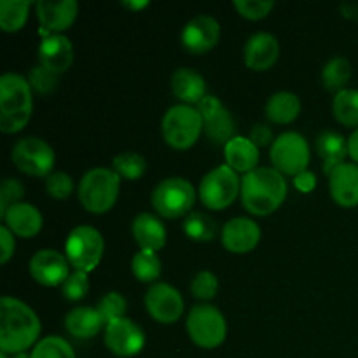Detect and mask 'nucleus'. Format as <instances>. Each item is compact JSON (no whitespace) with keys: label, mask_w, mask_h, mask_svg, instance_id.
Here are the masks:
<instances>
[{"label":"nucleus","mask_w":358,"mask_h":358,"mask_svg":"<svg viewBox=\"0 0 358 358\" xmlns=\"http://www.w3.org/2000/svg\"><path fill=\"white\" fill-rule=\"evenodd\" d=\"M41 336L37 313L23 301L3 296L0 299V352L17 355L27 352Z\"/></svg>","instance_id":"obj_1"},{"label":"nucleus","mask_w":358,"mask_h":358,"mask_svg":"<svg viewBox=\"0 0 358 358\" xmlns=\"http://www.w3.org/2000/svg\"><path fill=\"white\" fill-rule=\"evenodd\" d=\"M289 192L285 175L275 168L259 166L241 178V203L252 215L266 217L283 205Z\"/></svg>","instance_id":"obj_2"},{"label":"nucleus","mask_w":358,"mask_h":358,"mask_svg":"<svg viewBox=\"0 0 358 358\" xmlns=\"http://www.w3.org/2000/svg\"><path fill=\"white\" fill-rule=\"evenodd\" d=\"M34 96L28 79L7 72L0 77V131L17 133L30 122Z\"/></svg>","instance_id":"obj_3"},{"label":"nucleus","mask_w":358,"mask_h":358,"mask_svg":"<svg viewBox=\"0 0 358 358\" xmlns=\"http://www.w3.org/2000/svg\"><path fill=\"white\" fill-rule=\"evenodd\" d=\"M121 191V177L112 168H91L83 175L77 187L80 205L94 215L112 210Z\"/></svg>","instance_id":"obj_4"},{"label":"nucleus","mask_w":358,"mask_h":358,"mask_svg":"<svg viewBox=\"0 0 358 358\" xmlns=\"http://www.w3.org/2000/svg\"><path fill=\"white\" fill-rule=\"evenodd\" d=\"M164 142L177 150L191 149L203 133V117L192 105H173L168 108L161 121Z\"/></svg>","instance_id":"obj_5"},{"label":"nucleus","mask_w":358,"mask_h":358,"mask_svg":"<svg viewBox=\"0 0 358 358\" xmlns=\"http://www.w3.org/2000/svg\"><path fill=\"white\" fill-rule=\"evenodd\" d=\"M196 201V189L187 178L170 177L161 180L150 194L156 213L164 219H180L189 215Z\"/></svg>","instance_id":"obj_6"},{"label":"nucleus","mask_w":358,"mask_h":358,"mask_svg":"<svg viewBox=\"0 0 358 358\" xmlns=\"http://www.w3.org/2000/svg\"><path fill=\"white\" fill-rule=\"evenodd\" d=\"M187 334L196 346L213 350L226 341L227 322L219 308L212 304H196L187 315Z\"/></svg>","instance_id":"obj_7"},{"label":"nucleus","mask_w":358,"mask_h":358,"mask_svg":"<svg viewBox=\"0 0 358 358\" xmlns=\"http://www.w3.org/2000/svg\"><path fill=\"white\" fill-rule=\"evenodd\" d=\"M105 252L103 236L91 226H77L65 241V255L76 271L91 273L100 266Z\"/></svg>","instance_id":"obj_8"},{"label":"nucleus","mask_w":358,"mask_h":358,"mask_svg":"<svg viewBox=\"0 0 358 358\" xmlns=\"http://www.w3.org/2000/svg\"><path fill=\"white\" fill-rule=\"evenodd\" d=\"M241 192V180L227 164L213 168L203 177L198 194L203 205L210 210H224L236 201Z\"/></svg>","instance_id":"obj_9"},{"label":"nucleus","mask_w":358,"mask_h":358,"mask_svg":"<svg viewBox=\"0 0 358 358\" xmlns=\"http://www.w3.org/2000/svg\"><path fill=\"white\" fill-rule=\"evenodd\" d=\"M269 156H271V163L275 170H278L282 175L296 177V175L308 170L310 145H308V140L301 133L285 131L275 138L271 150H269Z\"/></svg>","instance_id":"obj_10"},{"label":"nucleus","mask_w":358,"mask_h":358,"mask_svg":"<svg viewBox=\"0 0 358 358\" xmlns=\"http://www.w3.org/2000/svg\"><path fill=\"white\" fill-rule=\"evenodd\" d=\"M10 159L16 168L30 177H49L56 163V154L45 140L24 136L14 143Z\"/></svg>","instance_id":"obj_11"},{"label":"nucleus","mask_w":358,"mask_h":358,"mask_svg":"<svg viewBox=\"0 0 358 358\" xmlns=\"http://www.w3.org/2000/svg\"><path fill=\"white\" fill-rule=\"evenodd\" d=\"M196 108H198L203 117V131L213 143L226 147V143L236 136L234 135L236 124H234L233 115L220 103L219 98L213 96V94H206L196 105Z\"/></svg>","instance_id":"obj_12"},{"label":"nucleus","mask_w":358,"mask_h":358,"mask_svg":"<svg viewBox=\"0 0 358 358\" xmlns=\"http://www.w3.org/2000/svg\"><path fill=\"white\" fill-rule=\"evenodd\" d=\"M105 346L117 357H135L145 346V334L131 318H117L105 325Z\"/></svg>","instance_id":"obj_13"},{"label":"nucleus","mask_w":358,"mask_h":358,"mask_svg":"<svg viewBox=\"0 0 358 358\" xmlns=\"http://www.w3.org/2000/svg\"><path fill=\"white\" fill-rule=\"evenodd\" d=\"M145 308L154 320L163 325H171L178 322L184 313V299L175 287L156 282L147 290Z\"/></svg>","instance_id":"obj_14"},{"label":"nucleus","mask_w":358,"mask_h":358,"mask_svg":"<svg viewBox=\"0 0 358 358\" xmlns=\"http://www.w3.org/2000/svg\"><path fill=\"white\" fill-rule=\"evenodd\" d=\"M30 275L38 285L58 287L66 282L70 276V262L66 255L59 254L52 248H42L35 252L30 259Z\"/></svg>","instance_id":"obj_15"},{"label":"nucleus","mask_w":358,"mask_h":358,"mask_svg":"<svg viewBox=\"0 0 358 358\" xmlns=\"http://www.w3.org/2000/svg\"><path fill=\"white\" fill-rule=\"evenodd\" d=\"M220 38V24L208 14H198L185 23L180 42L192 55H205L212 51Z\"/></svg>","instance_id":"obj_16"},{"label":"nucleus","mask_w":358,"mask_h":358,"mask_svg":"<svg viewBox=\"0 0 358 358\" xmlns=\"http://www.w3.org/2000/svg\"><path fill=\"white\" fill-rule=\"evenodd\" d=\"M35 14L48 37V35L62 34L72 27L79 14V3L76 0H62V2L38 0L35 3Z\"/></svg>","instance_id":"obj_17"},{"label":"nucleus","mask_w":358,"mask_h":358,"mask_svg":"<svg viewBox=\"0 0 358 358\" xmlns=\"http://www.w3.org/2000/svg\"><path fill=\"white\" fill-rule=\"evenodd\" d=\"M220 240L231 254H248L261 241V227L248 217H234L226 222Z\"/></svg>","instance_id":"obj_18"},{"label":"nucleus","mask_w":358,"mask_h":358,"mask_svg":"<svg viewBox=\"0 0 358 358\" xmlns=\"http://www.w3.org/2000/svg\"><path fill=\"white\" fill-rule=\"evenodd\" d=\"M38 65L45 66L52 73L66 72L73 63V45L69 37L62 34L48 35L41 41L37 49Z\"/></svg>","instance_id":"obj_19"},{"label":"nucleus","mask_w":358,"mask_h":358,"mask_svg":"<svg viewBox=\"0 0 358 358\" xmlns=\"http://www.w3.org/2000/svg\"><path fill=\"white\" fill-rule=\"evenodd\" d=\"M245 65L255 72H264L269 70L280 56V42L278 38L268 31H259L248 37L245 44Z\"/></svg>","instance_id":"obj_20"},{"label":"nucleus","mask_w":358,"mask_h":358,"mask_svg":"<svg viewBox=\"0 0 358 358\" xmlns=\"http://www.w3.org/2000/svg\"><path fill=\"white\" fill-rule=\"evenodd\" d=\"M2 219L3 226L9 227L14 236L20 238L37 236L42 231V226H44V219H42V213L38 212L37 206L23 201L10 205L2 213Z\"/></svg>","instance_id":"obj_21"},{"label":"nucleus","mask_w":358,"mask_h":358,"mask_svg":"<svg viewBox=\"0 0 358 358\" xmlns=\"http://www.w3.org/2000/svg\"><path fill=\"white\" fill-rule=\"evenodd\" d=\"M329 191L339 206L353 208L358 205V164L345 163L329 175Z\"/></svg>","instance_id":"obj_22"},{"label":"nucleus","mask_w":358,"mask_h":358,"mask_svg":"<svg viewBox=\"0 0 358 358\" xmlns=\"http://www.w3.org/2000/svg\"><path fill=\"white\" fill-rule=\"evenodd\" d=\"M131 233L140 250L157 252L166 245V227L154 213H140L131 224Z\"/></svg>","instance_id":"obj_23"},{"label":"nucleus","mask_w":358,"mask_h":358,"mask_svg":"<svg viewBox=\"0 0 358 358\" xmlns=\"http://www.w3.org/2000/svg\"><path fill=\"white\" fill-rule=\"evenodd\" d=\"M171 91L184 105H198L206 96V83L198 70L182 66L171 76Z\"/></svg>","instance_id":"obj_24"},{"label":"nucleus","mask_w":358,"mask_h":358,"mask_svg":"<svg viewBox=\"0 0 358 358\" xmlns=\"http://www.w3.org/2000/svg\"><path fill=\"white\" fill-rule=\"evenodd\" d=\"M224 157L227 166L233 168L236 173L247 175L259 168V147L248 136L236 135L227 142L224 147Z\"/></svg>","instance_id":"obj_25"},{"label":"nucleus","mask_w":358,"mask_h":358,"mask_svg":"<svg viewBox=\"0 0 358 358\" xmlns=\"http://www.w3.org/2000/svg\"><path fill=\"white\" fill-rule=\"evenodd\" d=\"M105 320L96 308L77 306L70 310L65 317V329L70 336L77 339H91L105 329Z\"/></svg>","instance_id":"obj_26"},{"label":"nucleus","mask_w":358,"mask_h":358,"mask_svg":"<svg viewBox=\"0 0 358 358\" xmlns=\"http://www.w3.org/2000/svg\"><path fill=\"white\" fill-rule=\"evenodd\" d=\"M317 152L320 159L324 161V171L331 175L338 166L346 163L348 156V140L338 131H322L317 136Z\"/></svg>","instance_id":"obj_27"},{"label":"nucleus","mask_w":358,"mask_h":358,"mask_svg":"<svg viewBox=\"0 0 358 358\" xmlns=\"http://www.w3.org/2000/svg\"><path fill=\"white\" fill-rule=\"evenodd\" d=\"M264 114L275 124H290L301 114L299 96L290 91H276L266 101Z\"/></svg>","instance_id":"obj_28"},{"label":"nucleus","mask_w":358,"mask_h":358,"mask_svg":"<svg viewBox=\"0 0 358 358\" xmlns=\"http://www.w3.org/2000/svg\"><path fill=\"white\" fill-rule=\"evenodd\" d=\"M332 114L341 124L358 129V90L346 87L336 93L332 100Z\"/></svg>","instance_id":"obj_29"},{"label":"nucleus","mask_w":358,"mask_h":358,"mask_svg":"<svg viewBox=\"0 0 358 358\" xmlns=\"http://www.w3.org/2000/svg\"><path fill=\"white\" fill-rule=\"evenodd\" d=\"M31 3L28 0H2L0 2V30L6 34L20 31L28 21Z\"/></svg>","instance_id":"obj_30"},{"label":"nucleus","mask_w":358,"mask_h":358,"mask_svg":"<svg viewBox=\"0 0 358 358\" xmlns=\"http://www.w3.org/2000/svg\"><path fill=\"white\" fill-rule=\"evenodd\" d=\"M352 79V63L345 56H334L322 69V83L329 91L346 90V84Z\"/></svg>","instance_id":"obj_31"},{"label":"nucleus","mask_w":358,"mask_h":358,"mask_svg":"<svg viewBox=\"0 0 358 358\" xmlns=\"http://www.w3.org/2000/svg\"><path fill=\"white\" fill-rule=\"evenodd\" d=\"M131 271L138 282L156 283L161 276V259L152 250H138L131 259Z\"/></svg>","instance_id":"obj_32"},{"label":"nucleus","mask_w":358,"mask_h":358,"mask_svg":"<svg viewBox=\"0 0 358 358\" xmlns=\"http://www.w3.org/2000/svg\"><path fill=\"white\" fill-rule=\"evenodd\" d=\"M184 233L194 241H212L217 234V224L205 212H191L184 220Z\"/></svg>","instance_id":"obj_33"},{"label":"nucleus","mask_w":358,"mask_h":358,"mask_svg":"<svg viewBox=\"0 0 358 358\" xmlns=\"http://www.w3.org/2000/svg\"><path fill=\"white\" fill-rule=\"evenodd\" d=\"M112 170L126 180H136L142 177L147 170V161L138 152H121L112 159Z\"/></svg>","instance_id":"obj_34"},{"label":"nucleus","mask_w":358,"mask_h":358,"mask_svg":"<svg viewBox=\"0 0 358 358\" xmlns=\"http://www.w3.org/2000/svg\"><path fill=\"white\" fill-rule=\"evenodd\" d=\"M31 358H76L72 346L59 336L41 339L31 350Z\"/></svg>","instance_id":"obj_35"},{"label":"nucleus","mask_w":358,"mask_h":358,"mask_svg":"<svg viewBox=\"0 0 358 358\" xmlns=\"http://www.w3.org/2000/svg\"><path fill=\"white\" fill-rule=\"evenodd\" d=\"M126 306H128V303H126L124 296L121 292H107L98 301L96 310L105 320V324H108V322L124 317Z\"/></svg>","instance_id":"obj_36"},{"label":"nucleus","mask_w":358,"mask_h":358,"mask_svg":"<svg viewBox=\"0 0 358 358\" xmlns=\"http://www.w3.org/2000/svg\"><path fill=\"white\" fill-rule=\"evenodd\" d=\"M233 7L245 20L259 21L269 16L275 2L273 0H233Z\"/></svg>","instance_id":"obj_37"},{"label":"nucleus","mask_w":358,"mask_h":358,"mask_svg":"<svg viewBox=\"0 0 358 358\" xmlns=\"http://www.w3.org/2000/svg\"><path fill=\"white\" fill-rule=\"evenodd\" d=\"M219 292V280L212 271H199L191 282V294L199 301H210Z\"/></svg>","instance_id":"obj_38"},{"label":"nucleus","mask_w":358,"mask_h":358,"mask_svg":"<svg viewBox=\"0 0 358 358\" xmlns=\"http://www.w3.org/2000/svg\"><path fill=\"white\" fill-rule=\"evenodd\" d=\"M45 191L52 199H63L69 198L73 191V180L69 173L65 171H52L48 178H45Z\"/></svg>","instance_id":"obj_39"},{"label":"nucleus","mask_w":358,"mask_h":358,"mask_svg":"<svg viewBox=\"0 0 358 358\" xmlns=\"http://www.w3.org/2000/svg\"><path fill=\"white\" fill-rule=\"evenodd\" d=\"M28 83H30L31 90H35L37 93L49 94L58 86V76L45 69V66L37 65L28 73Z\"/></svg>","instance_id":"obj_40"},{"label":"nucleus","mask_w":358,"mask_h":358,"mask_svg":"<svg viewBox=\"0 0 358 358\" xmlns=\"http://www.w3.org/2000/svg\"><path fill=\"white\" fill-rule=\"evenodd\" d=\"M63 297L66 301H80L84 296L90 292V280H87V273L76 271L66 278V282L62 285Z\"/></svg>","instance_id":"obj_41"},{"label":"nucleus","mask_w":358,"mask_h":358,"mask_svg":"<svg viewBox=\"0 0 358 358\" xmlns=\"http://www.w3.org/2000/svg\"><path fill=\"white\" fill-rule=\"evenodd\" d=\"M24 196V187L16 178H6L0 187V215L9 208L10 205L20 203V199Z\"/></svg>","instance_id":"obj_42"},{"label":"nucleus","mask_w":358,"mask_h":358,"mask_svg":"<svg viewBox=\"0 0 358 358\" xmlns=\"http://www.w3.org/2000/svg\"><path fill=\"white\" fill-rule=\"evenodd\" d=\"M0 247H2V252H0V262L2 264H7L9 259L14 255V250H16V240H14L13 231L7 226L0 227Z\"/></svg>","instance_id":"obj_43"},{"label":"nucleus","mask_w":358,"mask_h":358,"mask_svg":"<svg viewBox=\"0 0 358 358\" xmlns=\"http://www.w3.org/2000/svg\"><path fill=\"white\" fill-rule=\"evenodd\" d=\"M248 138H250L257 147H266V145H269V143L273 145V142H275L271 128L266 124H262V122H259V124H255L254 128L250 129V136H248Z\"/></svg>","instance_id":"obj_44"},{"label":"nucleus","mask_w":358,"mask_h":358,"mask_svg":"<svg viewBox=\"0 0 358 358\" xmlns=\"http://www.w3.org/2000/svg\"><path fill=\"white\" fill-rule=\"evenodd\" d=\"M294 185H296L301 192H311L317 187V177H315L313 171L306 170L294 177Z\"/></svg>","instance_id":"obj_45"},{"label":"nucleus","mask_w":358,"mask_h":358,"mask_svg":"<svg viewBox=\"0 0 358 358\" xmlns=\"http://www.w3.org/2000/svg\"><path fill=\"white\" fill-rule=\"evenodd\" d=\"M348 156L358 164V129H355L348 138Z\"/></svg>","instance_id":"obj_46"},{"label":"nucleus","mask_w":358,"mask_h":358,"mask_svg":"<svg viewBox=\"0 0 358 358\" xmlns=\"http://www.w3.org/2000/svg\"><path fill=\"white\" fill-rule=\"evenodd\" d=\"M122 6L126 7V9H131V10H142L143 7H147L149 6V2H147V0H135V2H131V0H124V2H122Z\"/></svg>","instance_id":"obj_47"},{"label":"nucleus","mask_w":358,"mask_h":358,"mask_svg":"<svg viewBox=\"0 0 358 358\" xmlns=\"http://www.w3.org/2000/svg\"><path fill=\"white\" fill-rule=\"evenodd\" d=\"M13 358H31V355H28L27 352H23V353H17V355H13Z\"/></svg>","instance_id":"obj_48"},{"label":"nucleus","mask_w":358,"mask_h":358,"mask_svg":"<svg viewBox=\"0 0 358 358\" xmlns=\"http://www.w3.org/2000/svg\"><path fill=\"white\" fill-rule=\"evenodd\" d=\"M0 358H9V355L7 353H0Z\"/></svg>","instance_id":"obj_49"}]
</instances>
